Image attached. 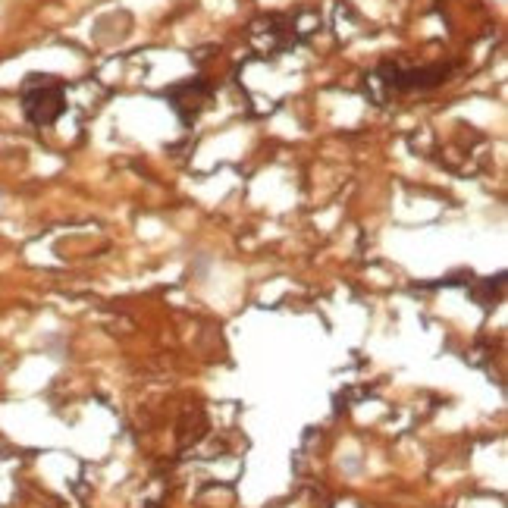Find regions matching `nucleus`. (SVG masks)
<instances>
[{"label":"nucleus","instance_id":"1","mask_svg":"<svg viewBox=\"0 0 508 508\" xmlns=\"http://www.w3.org/2000/svg\"><path fill=\"white\" fill-rule=\"evenodd\" d=\"M66 97H63V85L53 82L51 75H29L23 95V110L35 125H51L53 119L63 113Z\"/></svg>","mask_w":508,"mask_h":508},{"label":"nucleus","instance_id":"2","mask_svg":"<svg viewBox=\"0 0 508 508\" xmlns=\"http://www.w3.org/2000/svg\"><path fill=\"white\" fill-rule=\"evenodd\" d=\"M380 73L386 75L392 88L398 91H414V88H433V85H442L446 75H449V66H424V69H398V66H389L386 63Z\"/></svg>","mask_w":508,"mask_h":508}]
</instances>
